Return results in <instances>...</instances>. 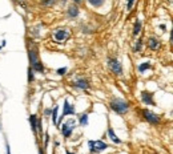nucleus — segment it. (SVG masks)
<instances>
[{
	"label": "nucleus",
	"mask_w": 173,
	"mask_h": 154,
	"mask_svg": "<svg viewBox=\"0 0 173 154\" xmlns=\"http://www.w3.org/2000/svg\"><path fill=\"white\" fill-rule=\"evenodd\" d=\"M57 110H59V106L56 105L53 108V110H52V122L56 125L57 124Z\"/></svg>",
	"instance_id": "nucleus-19"
},
{
	"label": "nucleus",
	"mask_w": 173,
	"mask_h": 154,
	"mask_svg": "<svg viewBox=\"0 0 173 154\" xmlns=\"http://www.w3.org/2000/svg\"><path fill=\"white\" fill-rule=\"evenodd\" d=\"M28 57H30V66L32 68L35 72L39 73H43L44 72V66L41 64L40 59H39V55H37V50L36 48H30L28 49Z\"/></svg>",
	"instance_id": "nucleus-1"
},
{
	"label": "nucleus",
	"mask_w": 173,
	"mask_h": 154,
	"mask_svg": "<svg viewBox=\"0 0 173 154\" xmlns=\"http://www.w3.org/2000/svg\"><path fill=\"white\" fill-rule=\"evenodd\" d=\"M55 3H56V0H41V4L46 5V7H51Z\"/></svg>",
	"instance_id": "nucleus-20"
},
{
	"label": "nucleus",
	"mask_w": 173,
	"mask_h": 154,
	"mask_svg": "<svg viewBox=\"0 0 173 154\" xmlns=\"http://www.w3.org/2000/svg\"><path fill=\"white\" fill-rule=\"evenodd\" d=\"M109 108L113 112H116L117 114H125V113L129 110V104L121 98H113L109 102Z\"/></svg>",
	"instance_id": "nucleus-2"
},
{
	"label": "nucleus",
	"mask_w": 173,
	"mask_h": 154,
	"mask_svg": "<svg viewBox=\"0 0 173 154\" xmlns=\"http://www.w3.org/2000/svg\"><path fill=\"white\" fill-rule=\"evenodd\" d=\"M73 2H75V4H81L83 0H73Z\"/></svg>",
	"instance_id": "nucleus-28"
},
{
	"label": "nucleus",
	"mask_w": 173,
	"mask_h": 154,
	"mask_svg": "<svg viewBox=\"0 0 173 154\" xmlns=\"http://www.w3.org/2000/svg\"><path fill=\"white\" fill-rule=\"evenodd\" d=\"M79 122H80L81 126H85V125H88V114H87V113H84V114H81L79 117Z\"/></svg>",
	"instance_id": "nucleus-18"
},
{
	"label": "nucleus",
	"mask_w": 173,
	"mask_h": 154,
	"mask_svg": "<svg viewBox=\"0 0 173 154\" xmlns=\"http://www.w3.org/2000/svg\"><path fill=\"white\" fill-rule=\"evenodd\" d=\"M63 2H67V0H63Z\"/></svg>",
	"instance_id": "nucleus-31"
},
{
	"label": "nucleus",
	"mask_w": 173,
	"mask_h": 154,
	"mask_svg": "<svg viewBox=\"0 0 173 154\" xmlns=\"http://www.w3.org/2000/svg\"><path fill=\"white\" fill-rule=\"evenodd\" d=\"M135 2H136V0H128V3H127V9H128V11L132 9V7H133V4H135Z\"/></svg>",
	"instance_id": "nucleus-23"
},
{
	"label": "nucleus",
	"mask_w": 173,
	"mask_h": 154,
	"mask_svg": "<svg viewBox=\"0 0 173 154\" xmlns=\"http://www.w3.org/2000/svg\"><path fill=\"white\" fill-rule=\"evenodd\" d=\"M150 66H152V65H150V62H143V64L138 65V72H140V73H144L147 69H149Z\"/></svg>",
	"instance_id": "nucleus-17"
},
{
	"label": "nucleus",
	"mask_w": 173,
	"mask_h": 154,
	"mask_svg": "<svg viewBox=\"0 0 173 154\" xmlns=\"http://www.w3.org/2000/svg\"><path fill=\"white\" fill-rule=\"evenodd\" d=\"M141 100L145 105H154V101H153V93L150 92H147V90H144L141 93Z\"/></svg>",
	"instance_id": "nucleus-10"
},
{
	"label": "nucleus",
	"mask_w": 173,
	"mask_h": 154,
	"mask_svg": "<svg viewBox=\"0 0 173 154\" xmlns=\"http://www.w3.org/2000/svg\"><path fill=\"white\" fill-rule=\"evenodd\" d=\"M108 135H109V138L115 142V144H121V140L115 134V132H113L112 128H108Z\"/></svg>",
	"instance_id": "nucleus-14"
},
{
	"label": "nucleus",
	"mask_w": 173,
	"mask_h": 154,
	"mask_svg": "<svg viewBox=\"0 0 173 154\" xmlns=\"http://www.w3.org/2000/svg\"><path fill=\"white\" fill-rule=\"evenodd\" d=\"M67 154H75V153H71V151H68V150H67Z\"/></svg>",
	"instance_id": "nucleus-30"
},
{
	"label": "nucleus",
	"mask_w": 173,
	"mask_h": 154,
	"mask_svg": "<svg viewBox=\"0 0 173 154\" xmlns=\"http://www.w3.org/2000/svg\"><path fill=\"white\" fill-rule=\"evenodd\" d=\"M170 43L173 45V28H172V32H170Z\"/></svg>",
	"instance_id": "nucleus-27"
},
{
	"label": "nucleus",
	"mask_w": 173,
	"mask_h": 154,
	"mask_svg": "<svg viewBox=\"0 0 173 154\" xmlns=\"http://www.w3.org/2000/svg\"><path fill=\"white\" fill-rule=\"evenodd\" d=\"M148 48L152 50H157L160 48V41L156 37H149L148 39Z\"/></svg>",
	"instance_id": "nucleus-12"
},
{
	"label": "nucleus",
	"mask_w": 173,
	"mask_h": 154,
	"mask_svg": "<svg viewBox=\"0 0 173 154\" xmlns=\"http://www.w3.org/2000/svg\"><path fill=\"white\" fill-rule=\"evenodd\" d=\"M68 37H69L68 29H56L53 32V40H55V41H57V43L65 41Z\"/></svg>",
	"instance_id": "nucleus-8"
},
{
	"label": "nucleus",
	"mask_w": 173,
	"mask_h": 154,
	"mask_svg": "<svg viewBox=\"0 0 173 154\" xmlns=\"http://www.w3.org/2000/svg\"><path fill=\"white\" fill-rule=\"evenodd\" d=\"M75 129V121L73 119H69V121H67L65 124L61 125V134H63L65 138H69L72 132H73Z\"/></svg>",
	"instance_id": "nucleus-6"
},
{
	"label": "nucleus",
	"mask_w": 173,
	"mask_h": 154,
	"mask_svg": "<svg viewBox=\"0 0 173 154\" xmlns=\"http://www.w3.org/2000/svg\"><path fill=\"white\" fill-rule=\"evenodd\" d=\"M88 146H89V151L91 153H100L104 151L105 149H108V145L104 141H88Z\"/></svg>",
	"instance_id": "nucleus-3"
},
{
	"label": "nucleus",
	"mask_w": 173,
	"mask_h": 154,
	"mask_svg": "<svg viewBox=\"0 0 173 154\" xmlns=\"http://www.w3.org/2000/svg\"><path fill=\"white\" fill-rule=\"evenodd\" d=\"M37 116L36 114H32L31 117H30V124H31V128H32V132L33 133H37Z\"/></svg>",
	"instance_id": "nucleus-13"
},
{
	"label": "nucleus",
	"mask_w": 173,
	"mask_h": 154,
	"mask_svg": "<svg viewBox=\"0 0 173 154\" xmlns=\"http://www.w3.org/2000/svg\"><path fill=\"white\" fill-rule=\"evenodd\" d=\"M72 85H73L75 88H77V89H88L89 88V81L87 78H77V80H75L73 82H72Z\"/></svg>",
	"instance_id": "nucleus-9"
},
{
	"label": "nucleus",
	"mask_w": 173,
	"mask_h": 154,
	"mask_svg": "<svg viewBox=\"0 0 173 154\" xmlns=\"http://www.w3.org/2000/svg\"><path fill=\"white\" fill-rule=\"evenodd\" d=\"M143 117L147 119L149 124H152V125H156V124L160 122V116H157L156 113L150 112V110H148V109H144V110H143Z\"/></svg>",
	"instance_id": "nucleus-7"
},
{
	"label": "nucleus",
	"mask_w": 173,
	"mask_h": 154,
	"mask_svg": "<svg viewBox=\"0 0 173 154\" xmlns=\"http://www.w3.org/2000/svg\"><path fill=\"white\" fill-rule=\"evenodd\" d=\"M56 72H57V75H60V76H63V75H64V73L67 72V68H60V69H57Z\"/></svg>",
	"instance_id": "nucleus-24"
},
{
	"label": "nucleus",
	"mask_w": 173,
	"mask_h": 154,
	"mask_svg": "<svg viewBox=\"0 0 173 154\" xmlns=\"http://www.w3.org/2000/svg\"><path fill=\"white\" fill-rule=\"evenodd\" d=\"M67 15H68V18L73 19V18H77L79 16V8H77L76 4H72L68 7V9H67Z\"/></svg>",
	"instance_id": "nucleus-11"
},
{
	"label": "nucleus",
	"mask_w": 173,
	"mask_h": 154,
	"mask_svg": "<svg viewBox=\"0 0 173 154\" xmlns=\"http://www.w3.org/2000/svg\"><path fill=\"white\" fill-rule=\"evenodd\" d=\"M108 66L116 76L122 75V65L120 64V61L117 59H108Z\"/></svg>",
	"instance_id": "nucleus-5"
},
{
	"label": "nucleus",
	"mask_w": 173,
	"mask_h": 154,
	"mask_svg": "<svg viewBox=\"0 0 173 154\" xmlns=\"http://www.w3.org/2000/svg\"><path fill=\"white\" fill-rule=\"evenodd\" d=\"M7 154H11V149H9V145L7 144Z\"/></svg>",
	"instance_id": "nucleus-29"
},
{
	"label": "nucleus",
	"mask_w": 173,
	"mask_h": 154,
	"mask_svg": "<svg viewBox=\"0 0 173 154\" xmlns=\"http://www.w3.org/2000/svg\"><path fill=\"white\" fill-rule=\"evenodd\" d=\"M87 2L92 5V7H95V8H99V7H101V5L104 4V2L105 0H87Z\"/></svg>",
	"instance_id": "nucleus-16"
},
{
	"label": "nucleus",
	"mask_w": 173,
	"mask_h": 154,
	"mask_svg": "<svg viewBox=\"0 0 173 154\" xmlns=\"http://www.w3.org/2000/svg\"><path fill=\"white\" fill-rule=\"evenodd\" d=\"M141 45H143V40L138 39L136 45H135V50H136V52H140V50H141Z\"/></svg>",
	"instance_id": "nucleus-22"
},
{
	"label": "nucleus",
	"mask_w": 173,
	"mask_h": 154,
	"mask_svg": "<svg viewBox=\"0 0 173 154\" xmlns=\"http://www.w3.org/2000/svg\"><path fill=\"white\" fill-rule=\"evenodd\" d=\"M75 113H76L75 106H73V105H71L68 100H65V101H64V106H63V113H61V117L57 119L56 126H59V125L61 124V119H63L65 116H73Z\"/></svg>",
	"instance_id": "nucleus-4"
},
{
	"label": "nucleus",
	"mask_w": 173,
	"mask_h": 154,
	"mask_svg": "<svg viewBox=\"0 0 173 154\" xmlns=\"http://www.w3.org/2000/svg\"><path fill=\"white\" fill-rule=\"evenodd\" d=\"M141 21L140 20H136V23H135V27H133V36H137L138 33H140V31H141Z\"/></svg>",
	"instance_id": "nucleus-15"
},
{
	"label": "nucleus",
	"mask_w": 173,
	"mask_h": 154,
	"mask_svg": "<svg viewBox=\"0 0 173 154\" xmlns=\"http://www.w3.org/2000/svg\"><path fill=\"white\" fill-rule=\"evenodd\" d=\"M49 113H51V110H49V109H46V110H44V114H46V116H49Z\"/></svg>",
	"instance_id": "nucleus-26"
},
{
	"label": "nucleus",
	"mask_w": 173,
	"mask_h": 154,
	"mask_svg": "<svg viewBox=\"0 0 173 154\" xmlns=\"http://www.w3.org/2000/svg\"><path fill=\"white\" fill-rule=\"evenodd\" d=\"M48 142H49V134H48V133H46V141H44V147H47Z\"/></svg>",
	"instance_id": "nucleus-25"
},
{
	"label": "nucleus",
	"mask_w": 173,
	"mask_h": 154,
	"mask_svg": "<svg viewBox=\"0 0 173 154\" xmlns=\"http://www.w3.org/2000/svg\"><path fill=\"white\" fill-rule=\"evenodd\" d=\"M33 72H35V71H33L32 68L30 66V68H28V82H32L33 78H35V76H33Z\"/></svg>",
	"instance_id": "nucleus-21"
}]
</instances>
